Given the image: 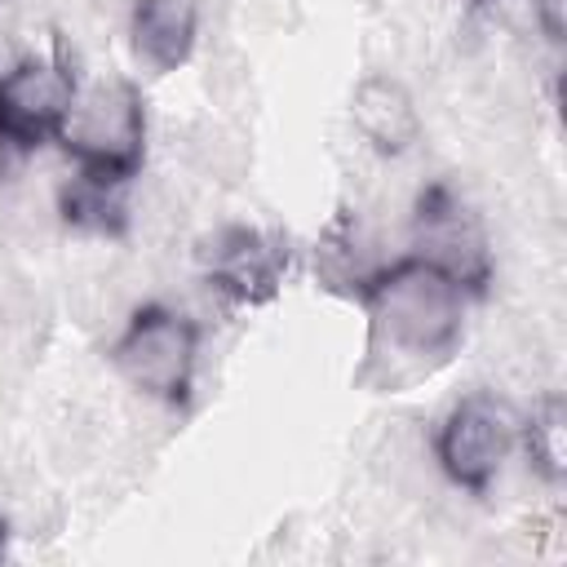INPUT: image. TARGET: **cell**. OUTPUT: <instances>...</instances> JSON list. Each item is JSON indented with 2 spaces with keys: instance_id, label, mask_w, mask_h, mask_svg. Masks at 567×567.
Instances as JSON below:
<instances>
[{
  "instance_id": "1",
  "label": "cell",
  "mask_w": 567,
  "mask_h": 567,
  "mask_svg": "<svg viewBox=\"0 0 567 567\" xmlns=\"http://www.w3.org/2000/svg\"><path fill=\"white\" fill-rule=\"evenodd\" d=\"M465 297L470 292L421 252L368 270L350 292L368 315L359 381L394 394L434 377L461 350Z\"/></svg>"
},
{
  "instance_id": "2",
  "label": "cell",
  "mask_w": 567,
  "mask_h": 567,
  "mask_svg": "<svg viewBox=\"0 0 567 567\" xmlns=\"http://www.w3.org/2000/svg\"><path fill=\"white\" fill-rule=\"evenodd\" d=\"M58 146L75 173L128 186L146 164V97L133 80L106 75L75 89V102L58 128Z\"/></svg>"
},
{
  "instance_id": "3",
  "label": "cell",
  "mask_w": 567,
  "mask_h": 567,
  "mask_svg": "<svg viewBox=\"0 0 567 567\" xmlns=\"http://www.w3.org/2000/svg\"><path fill=\"white\" fill-rule=\"evenodd\" d=\"M111 363L146 399L164 408H190L199 368V323L164 301H146L111 341Z\"/></svg>"
},
{
  "instance_id": "4",
  "label": "cell",
  "mask_w": 567,
  "mask_h": 567,
  "mask_svg": "<svg viewBox=\"0 0 567 567\" xmlns=\"http://www.w3.org/2000/svg\"><path fill=\"white\" fill-rule=\"evenodd\" d=\"M297 261L292 235L270 226H221L199 248L204 284L235 310H252L279 297Z\"/></svg>"
},
{
  "instance_id": "5",
  "label": "cell",
  "mask_w": 567,
  "mask_h": 567,
  "mask_svg": "<svg viewBox=\"0 0 567 567\" xmlns=\"http://www.w3.org/2000/svg\"><path fill=\"white\" fill-rule=\"evenodd\" d=\"M518 425H523V416L501 394H492V390L465 394L461 403H452V412L443 416L439 439H434L443 474L461 492L483 496L496 483V474L505 470L509 452L518 447Z\"/></svg>"
},
{
  "instance_id": "6",
  "label": "cell",
  "mask_w": 567,
  "mask_h": 567,
  "mask_svg": "<svg viewBox=\"0 0 567 567\" xmlns=\"http://www.w3.org/2000/svg\"><path fill=\"white\" fill-rule=\"evenodd\" d=\"M80 75L62 44L49 58H22L0 75V142L9 151H40L58 142V128L75 102Z\"/></svg>"
},
{
  "instance_id": "7",
  "label": "cell",
  "mask_w": 567,
  "mask_h": 567,
  "mask_svg": "<svg viewBox=\"0 0 567 567\" xmlns=\"http://www.w3.org/2000/svg\"><path fill=\"white\" fill-rule=\"evenodd\" d=\"M412 230H416V252L421 257L443 266L470 297L487 292V284H492V252H487L483 226H478V217L461 204V195L447 182H434V186L421 190Z\"/></svg>"
},
{
  "instance_id": "8",
  "label": "cell",
  "mask_w": 567,
  "mask_h": 567,
  "mask_svg": "<svg viewBox=\"0 0 567 567\" xmlns=\"http://www.w3.org/2000/svg\"><path fill=\"white\" fill-rule=\"evenodd\" d=\"M133 49L155 71H177L190 62L199 40V4L195 0H137L128 13Z\"/></svg>"
},
{
  "instance_id": "9",
  "label": "cell",
  "mask_w": 567,
  "mask_h": 567,
  "mask_svg": "<svg viewBox=\"0 0 567 567\" xmlns=\"http://www.w3.org/2000/svg\"><path fill=\"white\" fill-rule=\"evenodd\" d=\"M354 120L381 151H403L416 133L412 102L394 80H363L354 93Z\"/></svg>"
},
{
  "instance_id": "10",
  "label": "cell",
  "mask_w": 567,
  "mask_h": 567,
  "mask_svg": "<svg viewBox=\"0 0 567 567\" xmlns=\"http://www.w3.org/2000/svg\"><path fill=\"white\" fill-rule=\"evenodd\" d=\"M124 190H128V186H111V182H97V177L75 173V177L62 186L58 208H62V217H66L75 230L120 239L124 226H128V199H124Z\"/></svg>"
},
{
  "instance_id": "11",
  "label": "cell",
  "mask_w": 567,
  "mask_h": 567,
  "mask_svg": "<svg viewBox=\"0 0 567 567\" xmlns=\"http://www.w3.org/2000/svg\"><path fill=\"white\" fill-rule=\"evenodd\" d=\"M518 443L527 447L532 465L558 483L563 478V399H540V408H532V416L518 425Z\"/></svg>"
},
{
  "instance_id": "12",
  "label": "cell",
  "mask_w": 567,
  "mask_h": 567,
  "mask_svg": "<svg viewBox=\"0 0 567 567\" xmlns=\"http://www.w3.org/2000/svg\"><path fill=\"white\" fill-rule=\"evenodd\" d=\"M4 554H9V523L0 518V558H4Z\"/></svg>"
}]
</instances>
